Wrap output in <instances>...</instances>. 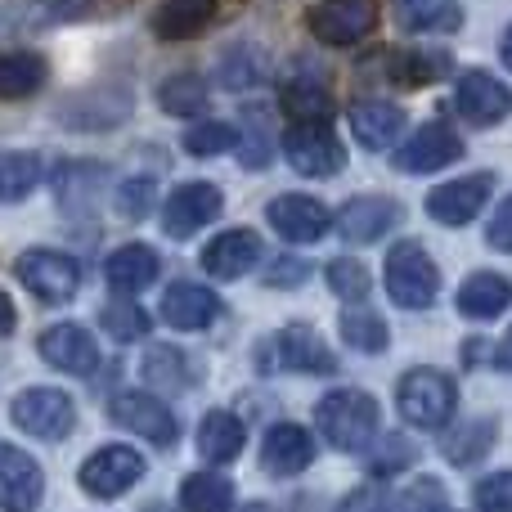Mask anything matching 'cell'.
I'll list each match as a JSON object with an SVG mask.
<instances>
[{"instance_id":"cell-1","label":"cell","mask_w":512,"mask_h":512,"mask_svg":"<svg viewBox=\"0 0 512 512\" xmlns=\"http://www.w3.org/2000/svg\"><path fill=\"white\" fill-rule=\"evenodd\" d=\"M315 423L333 450L364 454L373 445V436H378V400H373L369 391H355V387L328 391L315 409Z\"/></svg>"},{"instance_id":"cell-2","label":"cell","mask_w":512,"mask_h":512,"mask_svg":"<svg viewBox=\"0 0 512 512\" xmlns=\"http://www.w3.org/2000/svg\"><path fill=\"white\" fill-rule=\"evenodd\" d=\"M400 418L418 432H441L459 409V387L441 369H409L396 387Z\"/></svg>"},{"instance_id":"cell-3","label":"cell","mask_w":512,"mask_h":512,"mask_svg":"<svg viewBox=\"0 0 512 512\" xmlns=\"http://www.w3.org/2000/svg\"><path fill=\"white\" fill-rule=\"evenodd\" d=\"M382 274H387V292L400 310H427L436 301V292H441V270H436V261L427 256L423 243L414 239H400L387 252V270Z\"/></svg>"},{"instance_id":"cell-4","label":"cell","mask_w":512,"mask_h":512,"mask_svg":"<svg viewBox=\"0 0 512 512\" xmlns=\"http://www.w3.org/2000/svg\"><path fill=\"white\" fill-rule=\"evenodd\" d=\"M283 158H288L292 171L315 176V180L337 176V171L346 167V149H342V140L328 131V122H292L288 135H283Z\"/></svg>"},{"instance_id":"cell-5","label":"cell","mask_w":512,"mask_h":512,"mask_svg":"<svg viewBox=\"0 0 512 512\" xmlns=\"http://www.w3.org/2000/svg\"><path fill=\"white\" fill-rule=\"evenodd\" d=\"M14 274H18V283H23L36 301H50V306L72 301V297H77V288H81L77 261H72V256H63V252H50V248H27L14 261Z\"/></svg>"},{"instance_id":"cell-6","label":"cell","mask_w":512,"mask_h":512,"mask_svg":"<svg viewBox=\"0 0 512 512\" xmlns=\"http://www.w3.org/2000/svg\"><path fill=\"white\" fill-rule=\"evenodd\" d=\"M9 418H14L18 432L36 436V441H63L77 427V405L54 387H32L23 396H14Z\"/></svg>"},{"instance_id":"cell-7","label":"cell","mask_w":512,"mask_h":512,"mask_svg":"<svg viewBox=\"0 0 512 512\" xmlns=\"http://www.w3.org/2000/svg\"><path fill=\"white\" fill-rule=\"evenodd\" d=\"M144 477V454H135L131 445H104L81 463L77 481L90 499H117Z\"/></svg>"},{"instance_id":"cell-8","label":"cell","mask_w":512,"mask_h":512,"mask_svg":"<svg viewBox=\"0 0 512 512\" xmlns=\"http://www.w3.org/2000/svg\"><path fill=\"white\" fill-rule=\"evenodd\" d=\"M221 207V189L207 185V180H189V185L171 189L167 203H162V230H167V239H189L203 225H212L221 216Z\"/></svg>"},{"instance_id":"cell-9","label":"cell","mask_w":512,"mask_h":512,"mask_svg":"<svg viewBox=\"0 0 512 512\" xmlns=\"http://www.w3.org/2000/svg\"><path fill=\"white\" fill-rule=\"evenodd\" d=\"M108 414H113L117 427L144 436L153 445H176V436H180V423L171 418V409L158 396H149V391H117Z\"/></svg>"},{"instance_id":"cell-10","label":"cell","mask_w":512,"mask_h":512,"mask_svg":"<svg viewBox=\"0 0 512 512\" xmlns=\"http://www.w3.org/2000/svg\"><path fill=\"white\" fill-rule=\"evenodd\" d=\"M265 221L274 225V234L288 243H319L333 230V212L310 194H279L265 207Z\"/></svg>"},{"instance_id":"cell-11","label":"cell","mask_w":512,"mask_h":512,"mask_svg":"<svg viewBox=\"0 0 512 512\" xmlns=\"http://www.w3.org/2000/svg\"><path fill=\"white\" fill-rule=\"evenodd\" d=\"M463 158V140L450 131V126L441 122H427L418 126L414 135H409L405 144L396 149V171H405V176H427V171H441L450 167V162Z\"/></svg>"},{"instance_id":"cell-12","label":"cell","mask_w":512,"mask_h":512,"mask_svg":"<svg viewBox=\"0 0 512 512\" xmlns=\"http://www.w3.org/2000/svg\"><path fill=\"white\" fill-rule=\"evenodd\" d=\"M373 18H378L373 0H324L306 14V23L324 45L342 50V45H355L373 32Z\"/></svg>"},{"instance_id":"cell-13","label":"cell","mask_w":512,"mask_h":512,"mask_svg":"<svg viewBox=\"0 0 512 512\" xmlns=\"http://www.w3.org/2000/svg\"><path fill=\"white\" fill-rule=\"evenodd\" d=\"M490 194H495V176H490V171L459 176V180H450V185L427 194V216L441 225H468L481 216V207L490 203Z\"/></svg>"},{"instance_id":"cell-14","label":"cell","mask_w":512,"mask_h":512,"mask_svg":"<svg viewBox=\"0 0 512 512\" xmlns=\"http://www.w3.org/2000/svg\"><path fill=\"white\" fill-rule=\"evenodd\" d=\"M454 108L472 126H495L512 113V90L490 72H463L454 86Z\"/></svg>"},{"instance_id":"cell-15","label":"cell","mask_w":512,"mask_h":512,"mask_svg":"<svg viewBox=\"0 0 512 512\" xmlns=\"http://www.w3.org/2000/svg\"><path fill=\"white\" fill-rule=\"evenodd\" d=\"M45 495V477L36 468L32 454H23L18 445L0 441V508L5 512H32Z\"/></svg>"},{"instance_id":"cell-16","label":"cell","mask_w":512,"mask_h":512,"mask_svg":"<svg viewBox=\"0 0 512 512\" xmlns=\"http://www.w3.org/2000/svg\"><path fill=\"white\" fill-rule=\"evenodd\" d=\"M270 346H274V364L288 373H319V378H333L337 373V355L328 351L315 328L292 324V328H283Z\"/></svg>"},{"instance_id":"cell-17","label":"cell","mask_w":512,"mask_h":512,"mask_svg":"<svg viewBox=\"0 0 512 512\" xmlns=\"http://www.w3.org/2000/svg\"><path fill=\"white\" fill-rule=\"evenodd\" d=\"M36 346H41V360L59 373H95V364H99L95 337L81 324H50Z\"/></svg>"},{"instance_id":"cell-18","label":"cell","mask_w":512,"mask_h":512,"mask_svg":"<svg viewBox=\"0 0 512 512\" xmlns=\"http://www.w3.org/2000/svg\"><path fill=\"white\" fill-rule=\"evenodd\" d=\"M315 459V441H310L306 427L297 423H274L265 432V445H261V468L270 477H297V472L310 468Z\"/></svg>"},{"instance_id":"cell-19","label":"cell","mask_w":512,"mask_h":512,"mask_svg":"<svg viewBox=\"0 0 512 512\" xmlns=\"http://www.w3.org/2000/svg\"><path fill=\"white\" fill-rule=\"evenodd\" d=\"M400 225V207L391 203V198H351V203L342 207V216H337V230H342L346 243H378L387 239L391 230Z\"/></svg>"},{"instance_id":"cell-20","label":"cell","mask_w":512,"mask_h":512,"mask_svg":"<svg viewBox=\"0 0 512 512\" xmlns=\"http://www.w3.org/2000/svg\"><path fill=\"white\" fill-rule=\"evenodd\" d=\"M221 297H216L212 288H203V283H171L167 297H162V315H167L171 328H180V333H198V328L216 324L221 319Z\"/></svg>"},{"instance_id":"cell-21","label":"cell","mask_w":512,"mask_h":512,"mask_svg":"<svg viewBox=\"0 0 512 512\" xmlns=\"http://www.w3.org/2000/svg\"><path fill=\"white\" fill-rule=\"evenodd\" d=\"M261 261V239L252 230H225L203 248V270L212 279H239Z\"/></svg>"},{"instance_id":"cell-22","label":"cell","mask_w":512,"mask_h":512,"mask_svg":"<svg viewBox=\"0 0 512 512\" xmlns=\"http://www.w3.org/2000/svg\"><path fill=\"white\" fill-rule=\"evenodd\" d=\"M108 283H113V292H122V297H135V292L153 288L162 274V261L153 248H144V243H126V248H117L113 256H108L104 265Z\"/></svg>"},{"instance_id":"cell-23","label":"cell","mask_w":512,"mask_h":512,"mask_svg":"<svg viewBox=\"0 0 512 512\" xmlns=\"http://www.w3.org/2000/svg\"><path fill=\"white\" fill-rule=\"evenodd\" d=\"M351 131L364 149H391L396 135L405 131V108L387 104V99H364L351 108Z\"/></svg>"},{"instance_id":"cell-24","label":"cell","mask_w":512,"mask_h":512,"mask_svg":"<svg viewBox=\"0 0 512 512\" xmlns=\"http://www.w3.org/2000/svg\"><path fill=\"white\" fill-rule=\"evenodd\" d=\"M243 441H248V427H243L239 414L230 409H212V414L198 423V454L207 463H234L243 454Z\"/></svg>"},{"instance_id":"cell-25","label":"cell","mask_w":512,"mask_h":512,"mask_svg":"<svg viewBox=\"0 0 512 512\" xmlns=\"http://www.w3.org/2000/svg\"><path fill=\"white\" fill-rule=\"evenodd\" d=\"M216 18V0H162L158 14H153V32L162 41H189V36H203Z\"/></svg>"},{"instance_id":"cell-26","label":"cell","mask_w":512,"mask_h":512,"mask_svg":"<svg viewBox=\"0 0 512 512\" xmlns=\"http://www.w3.org/2000/svg\"><path fill=\"white\" fill-rule=\"evenodd\" d=\"M512 306V283L495 270H477L463 279L459 288V310L468 319H499Z\"/></svg>"},{"instance_id":"cell-27","label":"cell","mask_w":512,"mask_h":512,"mask_svg":"<svg viewBox=\"0 0 512 512\" xmlns=\"http://www.w3.org/2000/svg\"><path fill=\"white\" fill-rule=\"evenodd\" d=\"M50 68H45L41 54L32 50H9L0 54V99H27L45 86Z\"/></svg>"},{"instance_id":"cell-28","label":"cell","mask_w":512,"mask_h":512,"mask_svg":"<svg viewBox=\"0 0 512 512\" xmlns=\"http://www.w3.org/2000/svg\"><path fill=\"white\" fill-rule=\"evenodd\" d=\"M495 436H499L495 418H468L459 432L445 436V459H450L454 468H472L477 459H486V454H490Z\"/></svg>"},{"instance_id":"cell-29","label":"cell","mask_w":512,"mask_h":512,"mask_svg":"<svg viewBox=\"0 0 512 512\" xmlns=\"http://www.w3.org/2000/svg\"><path fill=\"white\" fill-rule=\"evenodd\" d=\"M337 328H342V342H346V346H355L360 355H378V351H387V342H391L387 319H382L378 310H364V306L342 310Z\"/></svg>"},{"instance_id":"cell-30","label":"cell","mask_w":512,"mask_h":512,"mask_svg":"<svg viewBox=\"0 0 512 512\" xmlns=\"http://www.w3.org/2000/svg\"><path fill=\"white\" fill-rule=\"evenodd\" d=\"M41 158L23 149H0V203H18L41 185Z\"/></svg>"},{"instance_id":"cell-31","label":"cell","mask_w":512,"mask_h":512,"mask_svg":"<svg viewBox=\"0 0 512 512\" xmlns=\"http://www.w3.org/2000/svg\"><path fill=\"white\" fill-rule=\"evenodd\" d=\"M234 504V486L221 472H194L180 486V508L185 512H230Z\"/></svg>"},{"instance_id":"cell-32","label":"cell","mask_w":512,"mask_h":512,"mask_svg":"<svg viewBox=\"0 0 512 512\" xmlns=\"http://www.w3.org/2000/svg\"><path fill=\"white\" fill-rule=\"evenodd\" d=\"M158 108L167 117H198L207 108V86L194 72H176L158 86Z\"/></svg>"},{"instance_id":"cell-33","label":"cell","mask_w":512,"mask_h":512,"mask_svg":"<svg viewBox=\"0 0 512 512\" xmlns=\"http://www.w3.org/2000/svg\"><path fill=\"white\" fill-rule=\"evenodd\" d=\"M279 108L292 117V122H328V117H333V95H328L324 86L292 81V86H283Z\"/></svg>"},{"instance_id":"cell-34","label":"cell","mask_w":512,"mask_h":512,"mask_svg":"<svg viewBox=\"0 0 512 512\" xmlns=\"http://www.w3.org/2000/svg\"><path fill=\"white\" fill-rule=\"evenodd\" d=\"M387 72L400 86H427V81H441L450 72V59L445 54H427V50H405V54H391Z\"/></svg>"},{"instance_id":"cell-35","label":"cell","mask_w":512,"mask_h":512,"mask_svg":"<svg viewBox=\"0 0 512 512\" xmlns=\"http://www.w3.org/2000/svg\"><path fill=\"white\" fill-rule=\"evenodd\" d=\"M396 14L414 32H423V27H459L463 18L454 0H396Z\"/></svg>"},{"instance_id":"cell-36","label":"cell","mask_w":512,"mask_h":512,"mask_svg":"<svg viewBox=\"0 0 512 512\" xmlns=\"http://www.w3.org/2000/svg\"><path fill=\"white\" fill-rule=\"evenodd\" d=\"M243 131H234L230 122H198L194 131H185V149L194 158H216V153H230L239 149Z\"/></svg>"},{"instance_id":"cell-37","label":"cell","mask_w":512,"mask_h":512,"mask_svg":"<svg viewBox=\"0 0 512 512\" xmlns=\"http://www.w3.org/2000/svg\"><path fill=\"white\" fill-rule=\"evenodd\" d=\"M324 279H328V288H333L342 301H364V297H369V288H373L369 270H364L360 261H351V256H337V261H328Z\"/></svg>"},{"instance_id":"cell-38","label":"cell","mask_w":512,"mask_h":512,"mask_svg":"<svg viewBox=\"0 0 512 512\" xmlns=\"http://www.w3.org/2000/svg\"><path fill=\"white\" fill-rule=\"evenodd\" d=\"M104 328L117 337V342H131V337H144L153 328V319L144 315L135 301H113V306H104Z\"/></svg>"},{"instance_id":"cell-39","label":"cell","mask_w":512,"mask_h":512,"mask_svg":"<svg viewBox=\"0 0 512 512\" xmlns=\"http://www.w3.org/2000/svg\"><path fill=\"white\" fill-rule=\"evenodd\" d=\"M153 203H158V185L149 176H135L117 189V216H126V221H144L153 212Z\"/></svg>"},{"instance_id":"cell-40","label":"cell","mask_w":512,"mask_h":512,"mask_svg":"<svg viewBox=\"0 0 512 512\" xmlns=\"http://www.w3.org/2000/svg\"><path fill=\"white\" fill-rule=\"evenodd\" d=\"M144 378L149 382H167L171 378V387H189V373H185V364H180V351H149V360H144Z\"/></svg>"},{"instance_id":"cell-41","label":"cell","mask_w":512,"mask_h":512,"mask_svg":"<svg viewBox=\"0 0 512 512\" xmlns=\"http://www.w3.org/2000/svg\"><path fill=\"white\" fill-rule=\"evenodd\" d=\"M477 508L481 512H512V472L477 481Z\"/></svg>"},{"instance_id":"cell-42","label":"cell","mask_w":512,"mask_h":512,"mask_svg":"<svg viewBox=\"0 0 512 512\" xmlns=\"http://www.w3.org/2000/svg\"><path fill=\"white\" fill-rule=\"evenodd\" d=\"M409 463H414V445H409L405 436H387L382 450H378V459H373V472L387 477V472H400V468H409Z\"/></svg>"},{"instance_id":"cell-43","label":"cell","mask_w":512,"mask_h":512,"mask_svg":"<svg viewBox=\"0 0 512 512\" xmlns=\"http://www.w3.org/2000/svg\"><path fill=\"white\" fill-rule=\"evenodd\" d=\"M306 274H310L306 261H292V256H283V261L270 265L265 283H270V288H297V283H306Z\"/></svg>"},{"instance_id":"cell-44","label":"cell","mask_w":512,"mask_h":512,"mask_svg":"<svg viewBox=\"0 0 512 512\" xmlns=\"http://www.w3.org/2000/svg\"><path fill=\"white\" fill-rule=\"evenodd\" d=\"M486 243H490L495 252H512V198H504V203H499L495 221H490V230H486Z\"/></svg>"},{"instance_id":"cell-45","label":"cell","mask_w":512,"mask_h":512,"mask_svg":"<svg viewBox=\"0 0 512 512\" xmlns=\"http://www.w3.org/2000/svg\"><path fill=\"white\" fill-rule=\"evenodd\" d=\"M337 512H387V495H382L378 486H360V490H351V495L342 499V508Z\"/></svg>"},{"instance_id":"cell-46","label":"cell","mask_w":512,"mask_h":512,"mask_svg":"<svg viewBox=\"0 0 512 512\" xmlns=\"http://www.w3.org/2000/svg\"><path fill=\"white\" fill-rule=\"evenodd\" d=\"M14 324H18V315H14V301L0 292V337H9L14 333Z\"/></svg>"},{"instance_id":"cell-47","label":"cell","mask_w":512,"mask_h":512,"mask_svg":"<svg viewBox=\"0 0 512 512\" xmlns=\"http://www.w3.org/2000/svg\"><path fill=\"white\" fill-rule=\"evenodd\" d=\"M495 364H499V369H512V333L504 337V342H499V351H495Z\"/></svg>"},{"instance_id":"cell-48","label":"cell","mask_w":512,"mask_h":512,"mask_svg":"<svg viewBox=\"0 0 512 512\" xmlns=\"http://www.w3.org/2000/svg\"><path fill=\"white\" fill-rule=\"evenodd\" d=\"M499 59H504V68L512 72V27L504 32V41H499Z\"/></svg>"},{"instance_id":"cell-49","label":"cell","mask_w":512,"mask_h":512,"mask_svg":"<svg viewBox=\"0 0 512 512\" xmlns=\"http://www.w3.org/2000/svg\"><path fill=\"white\" fill-rule=\"evenodd\" d=\"M239 512H274V508H265V504H243Z\"/></svg>"}]
</instances>
